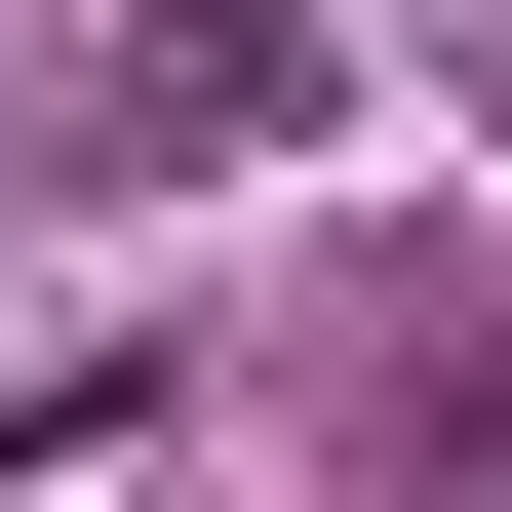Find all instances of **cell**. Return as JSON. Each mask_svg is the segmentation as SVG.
I'll use <instances>...</instances> for the list:
<instances>
[{
    "label": "cell",
    "instance_id": "6da1fadb",
    "mask_svg": "<svg viewBox=\"0 0 512 512\" xmlns=\"http://www.w3.org/2000/svg\"><path fill=\"white\" fill-rule=\"evenodd\" d=\"M434 512H512V355H473V434H434Z\"/></svg>",
    "mask_w": 512,
    "mask_h": 512
}]
</instances>
